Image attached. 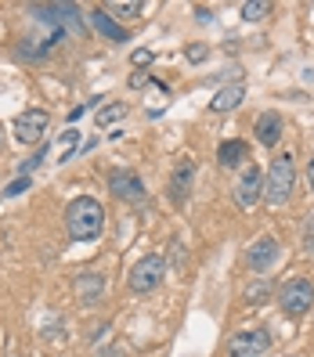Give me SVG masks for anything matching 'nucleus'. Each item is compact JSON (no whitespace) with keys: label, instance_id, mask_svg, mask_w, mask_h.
Segmentation results:
<instances>
[{"label":"nucleus","instance_id":"nucleus-1","mask_svg":"<svg viewBox=\"0 0 314 357\" xmlns=\"http://www.w3.org/2000/svg\"><path fill=\"white\" fill-rule=\"evenodd\" d=\"M66 227H69V238L73 242H94L101 238L105 231V209L98 199L91 195H80L66 206Z\"/></svg>","mask_w":314,"mask_h":357},{"label":"nucleus","instance_id":"nucleus-2","mask_svg":"<svg viewBox=\"0 0 314 357\" xmlns=\"http://www.w3.org/2000/svg\"><path fill=\"white\" fill-rule=\"evenodd\" d=\"M292 188H297V162H292L289 152L275 155L267 166V177H264V199L271 206H285L292 199Z\"/></svg>","mask_w":314,"mask_h":357},{"label":"nucleus","instance_id":"nucleus-3","mask_svg":"<svg viewBox=\"0 0 314 357\" xmlns=\"http://www.w3.org/2000/svg\"><path fill=\"white\" fill-rule=\"evenodd\" d=\"M278 307L285 318H304V314L314 307V285L307 278H289L278 289Z\"/></svg>","mask_w":314,"mask_h":357},{"label":"nucleus","instance_id":"nucleus-4","mask_svg":"<svg viewBox=\"0 0 314 357\" xmlns=\"http://www.w3.org/2000/svg\"><path fill=\"white\" fill-rule=\"evenodd\" d=\"M163 278H166V260L156 257V253H149V257H141V260L134 264L127 285H130V292H137V296H149V292L159 289Z\"/></svg>","mask_w":314,"mask_h":357},{"label":"nucleus","instance_id":"nucleus-5","mask_svg":"<svg viewBox=\"0 0 314 357\" xmlns=\"http://www.w3.org/2000/svg\"><path fill=\"white\" fill-rule=\"evenodd\" d=\"M271 350V332L267 328H246L227 340V357H264Z\"/></svg>","mask_w":314,"mask_h":357},{"label":"nucleus","instance_id":"nucleus-6","mask_svg":"<svg viewBox=\"0 0 314 357\" xmlns=\"http://www.w3.org/2000/svg\"><path fill=\"white\" fill-rule=\"evenodd\" d=\"M47 123H51V116H47L44 109H26V112H18L15 123H11L15 141H18V144H36L40 137H44Z\"/></svg>","mask_w":314,"mask_h":357},{"label":"nucleus","instance_id":"nucleus-7","mask_svg":"<svg viewBox=\"0 0 314 357\" xmlns=\"http://www.w3.org/2000/svg\"><path fill=\"white\" fill-rule=\"evenodd\" d=\"M109 192H112L116 199H123V202L137 206V202H144V181H141L134 170H116V174L109 177Z\"/></svg>","mask_w":314,"mask_h":357},{"label":"nucleus","instance_id":"nucleus-8","mask_svg":"<svg viewBox=\"0 0 314 357\" xmlns=\"http://www.w3.org/2000/svg\"><path fill=\"white\" fill-rule=\"evenodd\" d=\"M260 195H264V174H260V166H246L239 184H235V202L242 209H249V206L260 202Z\"/></svg>","mask_w":314,"mask_h":357},{"label":"nucleus","instance_id":"nucleus-9","mask_svg":"<svg viewBox=\"0 0 314 357\" xmlns=\"http://www.w3.org/2000/svg\"><path fill=\"white\" fill-rule=\"evenodd\" d=\"M278 253H282V245H278V238H271V235H264V238H257L253 245H249V253H246V264H249V271L253 275H264V271L278 260Z\"/></svg>","mask_w":314,"mask_h":357},{"label":"nucleus","instance_id":"nucleus-10","mask_svg":"<svg viewBox=\"0 0 314 357\" xmlns=\"http://www.w3.org/2000/svg\"><path fill=\"white\" fill-rule=\"evenodd\" d=\"M73 292H76V300L83 307H91V303H98L105 296V278L98 275V271H80L76 282H73Z\"/></svg>","mask_w":314,"mask_h":357},{"label":"nucleus","instance_id":"nucleus-11","mask_svg":"<svg viewBox=\"0 0 314 357\" xmlns=\"http://www.w3.org/2000/svg\"><path fill=\"white\" fill-rule=\"evenodd\" d=\"M192 181H195V162L184 155V159H177L174 174H170V199H174L177 206L188 199V192H192Z\"/></svg>","mask_w":314,"mask_h":357},{"label":"nucleus","instance_id":"nucleus-12","mask_svg":"<svg viewBox=\"0 0 314 357\" xmlns=\"http://www.w3.org/2000/svg\"><path fill=\"white\" fill-rule=\"evenodd\" d=\"M253 134H257V141L264 144V149H275V144L282 141V116L278 112H260L257 123H253Z\"/></svg>","mask_w":314,"mask_h":357},{"label":"nucleus","instance_id":"nucleus-13","mask_svg":"<svg viewBox=\"0 0 314 357\" xmlns=\"http://www.w3.org/2000/svg\"><path fill=\"white\" fill-rule=\"evenodd\" d=\"M91 22L98 26V33H101L105 40H112V44H127V40H130V33L123 29L119 22H112V18L105 15V8H94V11H91Z\"/></svg>","mask_w":314,"mask_h":357},{"label":"nucleus","instance_id":"nucleus-14","mask_svg":"<svg viewBox=\"0 0 314 357\" xmlns=\"http://www.w3.org/2000/svg\"><path fill=\"white\" fill-rule=\"evenodd\" d=\"M242 101H246V87H242V83H232V87H224V91L214 94L209 109H214V112H232V109H239Z\"/></svg>","mask_w":314,"mask_h":357},{"label":"nucleus","instance_id":"nucleus-15","mask_svg":"<svg viewBox=\"0 0 314 357\" xmlns=\"http://www.w3.org/2000/svg\"><path fill=\"white\" fill-rule=\"evenodd\" d=\"M246 141H224L220 149H217V162L220 166H239L242 159H246Z\"/></svg>","mask_w":314,"mask_h":357},{"label":"nucleus","instance_id":"nucleus-16","mask_svg":"<svg viewBox=\"0 0 314 357\" xmlns=\"http://www.w3.org/2000/svg\"><path fill=\"white\" fill-rule=\"evenodd\" d=\"M271 292H275V285H271V278H257L253 285H246V292H242V303H249V307H257V303H264Z\"/></svg>","mask_w":314,"mask_h":357},{"label":"nucleus","instance_id":"nucleus-17","mask_svg":"<svg viewBox=\"0 0 314 357\" xmlns=\"http://www.w3.org/2000/svg\"><path fill=\"white\" fill-rule=\"evenodd\" d=\"M123 116H127V105H123V101H112V105H105V109H98V127H112V123L116 119H123Z\"/></svg>","mask_w":314,"mask_h":357},{"label":"nucleus","instance_id":"nucleus-18","mask_svg":"<svg viewBox=\"0 0 314 357\" xmlns=\"http://www.w3.org/2000/svg\"><path fill=\"white\" fill-rule=\"evenodd\" d=\"M144 11V4H137V0H116V4L105 8V15H119V18H137Z\"/></svg>","mask_w":314,"mask_h":357},{"label":"nucleus","instance_id":"nucleus-19","mask_svg":"<svg viewBox=\"0 0 314 357\" xmlns=\"http://www.w3.org/2000/svg\"><path fill=\"white\" fill-rule=\"evenodd\" d=\"M267 15H271L267 0H246V4H242V18H246V22H260V18H267Z\"/></svg>","mask_w":314,"mask_h":357},{"label":"nucleus","instance_id":"nucleus-20","mask_svg":"<svg viewBox=\"0 0 314 357\" xmlns=\"http://www.w3.org/2000/svg\"><path fill=\"white\" fill-rule=\"evenodd\" d=\"M184 54H188V61H202V58H206V54H209V51H206V47H202V44H192V47H188V51H184Z\"/></svg>","mask_w":314,"mask_h":357},{"label":"nucleus","instance_id":"nucleus-21","mask_svg":"<svg viewBox=\"0 0 314 357\" xmlns=\"http://www.w3.org/2000/svg\"><path fill=\"white\" fill-rule=\"evenodd\" d=\"M152 58H156L152 51H144V47H141V51H134V66H152Z\"/></svg>","mask_w":314,"mask_h":357},{"label":"nucleus","instance_id":"nucleus-22","mask_svg":"<svg viewBox=\"0 0 314 357\" xmlns=\"http://www.w3.org/2000/svg\"><path fill=\"white\" fill-rule=\"evenodd\" d=\"M26 188H29V181H26V177H18V181H15V184L8 188L4 195H18V192H26Z\"/></svg>","mask_w":314,"mask_h":357},{"label":"nucleus","instance_id":"nucleus-23","mask_svg":"<svg viewBox=\"0 0 314 357\" xmlns=\"http://www.w3.org/2000/svg\"><path fill=\"white\" fill-rule=\"evenodd\" d=\"M94 357H123V350H119V347L112 343V347H101V350H98Z\"/></svg>","mask_w":314,"mask_h":357},{"label":"nucleus","instance_id":"nucleus-24","mask_svg":"<svg viewBox=\"0 0 314 357\" xmlns=\"http://www.w3.org/2000/svg\"><path fill=\"white\" fill-rule=\"evenodd\" d=\"M44 155H47V149H40V152H36V155H33L29 162H22V174H29V170H33V166H36L40 159H44Z\"/></svg>","mask_w":314,"mask_h":357},{"label":"nucleus","instance_id":"nucleus-25","mask_svg":"<svg viewBox=\"0 0 314 357\" xmlns=\"http://www.w3.org/2000/svg\"><path fill=\"white\" fill-rule=\"evenodd\" d=\"M307 184H311V192H314V155H311V162H307Z\"/></svg>","mask_w":314,"mask_h":357},{"label":"nucleus","instance_id":"nucleus-26","mask_svg":"<svg viewBox=\"0 0 314 357\" xmlns=\"http://www.w3.org/2000/svg\"><path fill=\"white\" fill-rule=\"evenodd\" d=\"M4 149H8V134H4V123H0V155H4Z\"/></svg>","mask_w":314,"mask_h":357}]
</instances>
